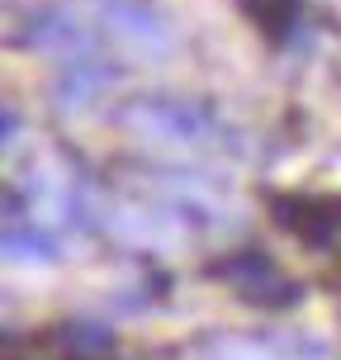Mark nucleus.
Masks as SVG:
<instances>
[{
  "mask_svg": "<svg viewBox=\"0 0 341 360\" xmlns=\"http://www.w3.org/2000/svg\"><path fill=\"white\" fill-rule=\"evenodd\" d=\"M119 119L128 128H143L162 143H185V147H233L228 128L218 124V114L209 105H195V100H171V95H147V100H133V105L119 109Z\"/></svg>",
  "mask_w": 341,
  "mask_h": 360,
  "instance_id": "f257e3e1",
  "label": "nucleus"
},
{
  "mask_svg": "<svg viewBox=\"0 0 341 360\" xmlns=\"http://www.w3.org/2000/svg\"><path fill=\"white\" fill-rule=\"evenodd\" d=\"M57 346L72 360H100L114 351V332L105 323H90V318H72V323L57 327Z\"/></svg>",
  "mask_w": 341,
  "mask_h": 360,
  "instance_id": "0eeeda50",
  "label": "nucleus"
},
{
  "mask_svg": "<svg viewBox=\"0 0 341 360\" xmlns=\"http://www.w3.org/2000/svg\"><path fill=\"white\" fill-rule=\"evenodd\" d=\"M323 252H332L341 261V195H327V242Z\"/></svg>",
  "mask_w": 341,
  "mask_h": 360,
  "instance_id": "1a4fd4ad",
  "label": "nucleus"
},
{
  "mask_svg": "<svg viewBox=\"0 0 341 360\" xmlns=\"http://www.w3.org/2000/svg\"><path fill=\"white\" fill-rule=\"evenodd\" d=\"M15 133H19V114L5 109V147H15Z\"/></svg>",
  "mask_w": 341,
  "mask_h": 360,
  "instance_id": "9b49d317",
  "label": "nucleus"
},
{
  "mask_svg": "<svg viewBox=\"0 0 341 360\" xmlns=\"http://www.w3.org/2000/svg\"><path fill=\"white\" fill-rule=\"evenodd\" d=\"M204 275H209V280H223L237 299H247V304H256V308L299 304V285H294L261 247H242V252L218 256V261L204 266Z\"/></svg>",
  "mask_w": 341,
  "mask_h": 360,
  "instance_id": "f03ea898",
  "label": "nucleus"
},
{
  "mask_svg": "<svg viewBox=\"0 0 341 360\" xmlns=\"http://www.w3.org/2000/svg\"><path fill=\"white\" fill-rule=\"evenodd\" d=\"M90 29L67 10V5H43L24 19V29L15 34V48H29V53H48V57H81L90 53Z\"/></svg>",
  "mask_w": 341,
  "mask_h": 360,
  "instance_id": "7ed1b4c3",
  "label": "nucleus"
},
{
  "mask_svg": "<svg viewBox=\"0 0 341 360\" xmlns=\"http://www.w3.org/2000/svg\"><path fill=\"white\" fill-rule=\"evenodd\" d=\"M95 15H105V24L119 38L138 43L143 53H166L171 48V24H166L157 10H147L138 0H90Z\"/></svg>",
  "mask_w": 341,
  "mask_h": 360,
  "instance_id": "39448f33",
  "label": "nucleus"
},
{
  "mask_svg": "<svg viewBox=\"0 0 341 360\" xmlns=\"http://www.w3.org/2000/svg\"><path fill=\"white\" fill-rule=\"evenodd\" d=\"M237 5L270 43H289V34L299 29V5L304 0H237Z\"/></svg>",
  "mask_w": 341,
  "mask_h": 360,
  "instance_id": "6e6552de",
  "label": "nucleus"
},
{
  "mask_svg": "<svg viewBox=\"0 0 341 360\" xmlns=\"http://www.w3.org/2000/svg\"><path fill=\"white\" fill-rule=\"evenodd\" d=\"M119 67L114 62H100V57H67L62 62V72L53 76V86H48V95H53V105L57 109H67V114H76V109H86L90 100H100L114 81H119Z\"/></svg>",
  "mask_w": 341,
  "mask_h": 360,
  "instance_id": "20e7f679",
  "label": "nucleus"
},
{
  "mask_svg": "<svg viewBox=\"0 0 341 360\" xmlns=\"http://www.w3.org/2000/svg\"><path fill=\"white\" fill-rule=\"evenodd\" d=\"M100 360H109V356H100Z\"/></svg>",
  "mask_w": 341,
  "mask_h": 360,
  "instance_id": "f8f14e48",
  "label": "nucleus"
},
{
  "mask_svg": "<svg viewBox=\"0 0 341 360\" xmlns=\"http://www.w3.org/2000/svg\"><path fill=\"white\" fill-rule=\"evenodd\" d=\"M5 252H10V261L53 266L57 256H62V242H57L53 228H38V223H24V228H19L15 218H10V228H5Z\"/></svg>",
  "mask_w": 341,
  "mask_h": 360,
  "instance_id": "423d86ee",
  "label": "nucleus"
},
{
  "mask_svg": "<svg viewBox=\"0 0 341 360\" xmlns=\"http://www.w3.org/2000/svg\"><path fill=\"white\" fill-rule=\"evenodd\" d=\"M218 360H275L266 346H252V342H223L218 346Z\"/></svg>",
  "mask_w": 341,
  "mask_h": 360,
  "instance_id": "9d476101",
  "label": "nucleus"
}]
</instances>
